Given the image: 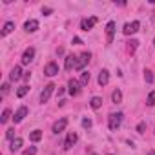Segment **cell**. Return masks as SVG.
I'll return each mask as SVG.
<instances>
[{"label":"cell","instance_id":"15","mask_svg":"<svg viewBox=\"0 0 155 155\" xmlns=\"http://www.w3.org/2000/svg\"><path fill=\"white\" fill-rule=\"evenodd\" d=\"M113 33H115V22H108L106 26V37H108V44L113 42Z\"/></svg>","mask_w":155,"mask_h":155},{"label":"cell","instance_id":"27","mask_svg":"<svg viewBox=\"0 0 155 155\" xmlns=\"http://www.w3.org/2000/svg\"><path fill=\"white\" fill-rule=\"evenodd\" d=\"M144 81H146V82H151V81H153V75H151V71H150V69H146V71H144Z\"/></svg>","mask_w":155,"mask_h":155},{"label":"cell","instance_id":"3","mask_svg":"<svg viewBox=\"0 0 155 155\" xmlns=\"http://www.w3.org/2000/svg\"><path fill=\"white\" fill-rule=\"evenodd\" d=\"M55 88H57V86H55L53 82H49L48 86H44V90H42V93H40V102H42V104L49 101V97H51V93H53Z\"/></svg>","mask_w":155,"mask_h":155},{"label":"cell","instance_id":"8","mask_svg":"<svg viewBox=\"0 0 155 155\" xmlns=\"http://www.w3.org/2000/svg\"><path fill=\"white\" fill-rule=\"evenodd\" d=\"M77 139H79V137H77V133H75V131H69V133H68V139H66V142H64V150H69V148L77 142Z\"/></svg>","mask_w":155,"mask_h":155},{"label":"cell","instance_id":"22","mask_svg":"<svg viewBox=\"0 0 155 155\" xmlns=\"http://www.w3.org/2000/svg\"><path fill=\"white\" fill-rule=\"evenodd\" d=\"M9 117H11V111H9V110L6 108V110L2 111V117H0V122H2V124H6V122L9 120Z\"/></svg>","mask_w":155,"mask_h":155},{"label":"cell","instance_id":"5","mask_svg":"<svg viewBox=\"0 0 155 155\" xmlns=\"http://www.w3.org/2000/svg\"><path fill=\"white\" fill-rule=\"evenodd\" d=\"M90 58H91V55L90 53H82L81 57H77V64H75V69H82L88 62H90Z\"/></svg>","mask_w":155,"mask_h":155},{"label":"cell","instance_id":"31","mask_svg":"<svg viewBox=\"0 0 155 155\" xmlns=\"http://www.w3.org/2000/svg\"><path fill=\"white\" fill-rule=\"evenodd\" d=\"M82 126H84V128H91V120H90V119H84V120H82Z\"/></svg>","mask_w":155,"mask_h":155},{"label":"cell","instance_id":"20","mask_svg":"<svg viewBox=\"0 0 155 155\" xmlns=\"http://www.w3.org/2000/svg\"><path fill=\"white\" fill-rule=\"evenodd\" d=\"M22 144H24V142H22V139H20V137H17V139L11 142V151H17V150H20V148H22Z\"/></svg>","mask_w":155,"mask_h":155},{"label":"cell","instance_id":"7","mask_svg":"<svg viewBox=\"0 0 155 155\" xmlns=\"http://www.w3.org/2000/svg\"><path fill=\"white\" fill-rule=\"evenodd\" d=\"M66 126H68V119H66V117H62L60 120H57V122L53 124V133H60V131H64V130H66Z\"/></svg>","mask_w":155,"mask_h":155},{"label":"cell","instance_id":"19","mask_svg":"<svg viewBox=\"0 0 155 155\" xmlns=\"http://www.w3.org/2000/svg\"><path fill=\"white\" fill-rule=\"evenodd\" d=\"M29 139H31L33 142H38V140L42 139V131H40V130H35V131H31V133H29Z\"/></svg>","mask_w":155,"mask_h":155},{"label":"cell","instance_id":"24","mask_svg":"<svg viewBox=\"0 0 155 155\" xmlns=\"http://www.w3.org/2000/svg\"><path fill=\"white\" fill-rule=\"evenodd\" d=\"M146 104H148V106H155V91H151V93L148 95V99H146Z\"/></svg>","mask_w":155,"mask_h":155},{"label":"cell","instance_id":"29","mask_svg":"<svg viewBox=\"0 0 155 155\" xmlns=\"http://www.w3.org/2000/svg\"><path fill=\"white\" fill-rule=\"evenodd\" d=\"M6 137H8V139H13V137H15V128H9V130L6 131Z\"/></svg>","mask_w":155,"mask_h":155},{"label":"cell","instance_id":"21","mask_svg":"<svg viewBox=\"0 0 155 155\" xmlns=\"http://www.w3.org/2000/svg\"><path fill=\"white\" fill-rule=\"evenodd\" d=\"M13 29H15V24H13V22H8V24L4 26V29H2V35L6 37V35H9Z\"/></svg>","mask_w":155,"mask_h":155},{"label":"cell","instance_id":"16","mask_svg":"<svg viewBox=\"0 0 155 155\" xmlns=\"http://www.w3.org/2000/svg\"><path fill=\"white\" fill-rule=\"evenodd\" d=\"M75 64H77V57L68 55V57H66V64H64V66H66V69H68V71H69V69H73V68H75Z\"/></svg>","mask_w":155,"mask_h":155},{"label":"cell","instance_id":"9","mask_svg":"<svg viewBox=\"0 0 155 155\" xmlns=\"http://www.w3.org/2000/svg\"><path fill=\"white\" fill-rule=\"evenodd\" d=\"M33 57H35V49L33 48H28L24 51V55H22V64H29L33 60Z\"/></svg>","mask_w":155,"mask_h":155},{"label":"cell","instance_id":"4","mask_svg":"<svg viewBox=\"0 0 155 155\" xmlns=\"http://www.w3.org/2000/svg\"><path fill=\"white\" fill-rule=\"evenodd\" d=\"M68 86H69V95L77 97V95L81 93V82L77 81V79H71V81L68 82Z\"/></svg>","mask_w":155,"mask_h":155},{"label":"cell","instance_id":"37","mask_svg":"<svg viewBox=\"0 0 155 155\" xmlns=\"http://www.w3.org/2000/svg\"><path fill=\"white\" fill-rule=\"evenodd\" d=\"M153 44H155V40H153Z\"/></svg>","mask_w":155,"mask_h":155},{"label":"cell","instance_id":"12","mask_svg":"<svg viewBox=\"0 0 155 155\" xmlns=\"http://www.w3.org/2000/svg\"><path fill=\"white\" fill-rule=\"evenodd\" d=\"M20 77H24V75H22V68H20V66H15V68L11 69V73H9V79L15 82V81L20 79Z\"/></svg>","mask_w":155,"mask_h":155},{"label":"cell","instance_id":"35","mask_svg":"<svg viewBox=\"0 0 155 155\" xmlns=\"http://www.w3.org/2000/svg\"><path fill=\"white\" fill-rule=\"evenodd\" d=\"M150 155H155V151H150Z\"/></svg>","mask_w":155,"mask_h":155},{"label":"cell","instance_id":"18","mask_svg":"<svg viewBox=\"0 0 155 155\" xmlns=\"http://www.w3.org/2000/svg\"><path fill=\"white\" fill-rule=\"evenodd\" d=\"M90 106H91L93 110H99V108L102 106V99H101V97H93L91 102H90Z\"/></svg>","mask_w":155,"mask_h":155},{"label":"cell","instance_id":"30","mask_svg":"<svg viewBox=\"0 0 155 155\" xmlns=\"http://www.w3.org/2000/svg\"><path fill=\"white\" fill-rule=\"evenodd\" d=\"M128 44H130V51H135V49H137V44H139V42H137V40H131V42H128Z\"/></svg>","mask_w":155,"mask_h":155},{"label":"cell","instance_id":"36","mask_svg":"<svg viewBox=\"0 0 155 155\" xmlns=\"http://www.w3.org/2000/svg\"><path fill=\"white\" fill-rule=\"evenodd\" d=\"M91 155H97V153H91Z\"/></svg>","mask_w":155,"mask_h":155},{"label":"cell","instance_id":"2","mask_svg":"<svg viewBox=\"0 0 155 155\" xmlns=\"http://www.w3.org/2000/svg\"><path fill=\"white\" fill-rule=\"evenodd\" d=\"M139 28H140L139 20H133V22H128V24H124V28H122V33H124V35H133V33H137V31H139Z\"/></svg>","mask_w":155,"mask_h":155},{"label":"cell","instance_id":"13","mask_svg":"<svg viewBox=\"0 0 155 155\" xmlns=\"http://www.w3.org/2000/svg\"><path fill=\"white\" fill-rule=\"evenodd\" d=\"M110 82V71L108 69H102L101 73H99V84L101 86H106Z\"/></svg>","mask_w":155,"mask_h":155},{"label":"cell","instance_id":"6","mask_svg":"<svg viewBox=\"0 0 155 155\" xmlns=\"http://www.w3.org/2000/svg\"><path fill=\"white\" fill-rule=\"evenodd\" d=\"M97 24V17H91V18H84L82 22H81V29L82 31H90L93 26Z\"/></svg>","mask_w":155,"mask_h":155},{"label":"cell","instance_id":"14","mask_svg":"<svg viewBox=\"0 0 155 155\" xmlns=\"http://www.w3.org/2000/svg\"><path fill=\"white\" fill-rule=\"evenodd\" d=\"M24 29H26L28 33H35V31L38 29V20H28V22L24 24Z\"/></svg>","mask_w":155,"mask_h":155},{"label":"cell","instance_id":"28","mask_svg":"<svg viewBox=\"0 0 155 155\" xmlns=\"http://www.w3.org/2000/svg\"><path fill=\"white\" fill-rule=\"evenodd\" d=\"M144 130H146V122H139L137 131H139V133H144Z\"/></svg>","mask_w":155,"mask_h":155},{"label":"cell","instance_id":"17","mask_svg":"<svg viewBox=\"0 0 155 155\" xmlns=\"http://www.w3.org/2000/svg\"><path fill=\"white\" fill-rule=\"evenodd\" d=\"M111 101H113L115 104H119V102H122V93H120V90H115V91L111 93Z\"/></svg>","mask_w":155,"mask_h":155},{"label":"cell","instance_id":"33","mask_svg":"<svg viewBox=\"0 0 155 155\" xmlns=\"http://www.w3.org/2000/svg\"><path fill=\"white\" fill-rule=\"evenodd\" d=\"M42 13H44V15H49V13H51V8H42Z\"/></svg>","mask_w":155,"mask_h":155},{"label":"cell","instance_id":"26","mask_svg":"<svg viewBox=\"0 0 155 155\" xmlns=\"http://www.w3.org/2000/svg\"><path fill=\"white\" fill-rule=\"evenodd\" d=\"M24 155H37V148H35V146L26 148V150H24Z\"/></svg>","mask_w":155,"mask_h":155},{"label":"cell","instance_id":"25","mask_svg":"<svg viewBox=\"0 0 155 155\" xmlns=\"http://www.w3.org/2000/svg\"><path fill=\"white\" fill-rule=\"evenodd\" d=\"M28 91H29V88H28V86H20V88H18V91H17V95H18V97H24Z\"/></svg>","mask_w":155,"mask_h":155},{"label":"cell","instance_id":"11","mask_svg":"<svg viewBox=\"0 0 155 155\" xmlns=\"http://www.w3.org/2000/svg\"><path fill=\"white\" fill-rule=\"evenodd\" d=\"M26 115H28V108H26V106H20V108H18V111L15 113V117H13V120H15V122H22Z\"/></svg>","mask_w":155,"mask_h":155},{"label":"cell","instance_id":"10","mask_svg":"<svg viewBox=\"0 0 155 155\" xmlns=\"http://www.w3.org/2000/svg\"><path fill=\"white\" fill-rule=\"evenodd\" d=\"M44 73H46L48 77H55V75L58 73V66H57L55 62H49V64L46 66V69H44Z\"/></svg>","mask_w":155,"mask_h":155},{"label":"cell","instance_id":"34","mask_svg":"<svg viewBox=\"0 0 155 155\" xmlns=\"http://www.w3.org/2000/svg\"><path fill=\"white\" fill-rule=\"evenodd\" d=\"M73 42H75V44H82V40H81L79 37H75V38H73Z\"/></svg>","mask_w":155,"mask_h":155},{"label":"cell","instance_id":"32","mask_svg":"<svg viewBox=\"0 0 155 155\" xmlns=\"http://www.w3.org/2000/svg\"><path fill=\"white\" fill-rule=\"evenodd\" d=\"M9 91V84H2V95H6Z\"/></svg>","mask_w":155,"mask_h":155},{"label":"cell","instance_id":"23","mask_svg":"<svg viewBox=\"0 0 155 155\" xmlns=\"http://www.w3.org/2000/svg\"><path fill=\"white\" fill-rule=\"evenodd\" d=\"M88 82H90V73L88 71H82V75H81V84L86 86Z\"/></svg>","mask_w":155,"mask_h":155},{"label":"cell","instance_id":"1","mask_svg":"<svg viewBox=\"0 0 155 155\" xmlns=\"http://www.w3.org/2000/svg\"><path fill=\"white\" fill-rule=\"evenodd\" d=\"M122 117H124V115H122L120 111H119V113H111V115L108 117V124H110V130H113V131H115V130L120 126V122H122Z\"/></svg>","mask_w":155,"mask_h":155}]
</instances>
